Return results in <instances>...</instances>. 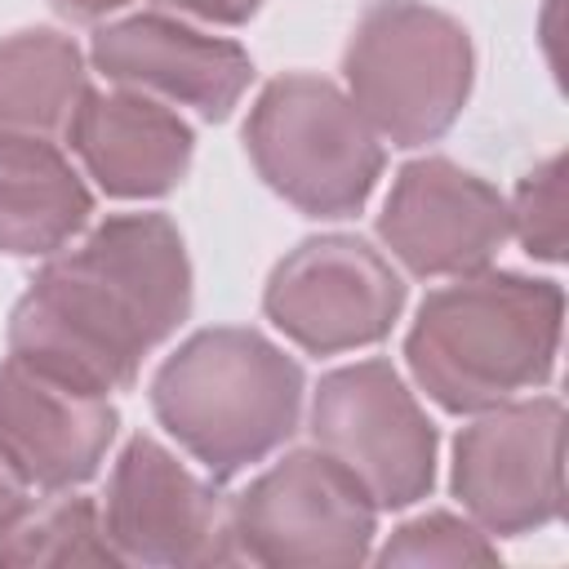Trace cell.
Listing matches in <instances>:
<instances>
[{
	"mask_svg": "<svg viewBox=\"0 0 569 569\" xmlns=\"http://www.w3.org/2000/svg\"><path fill=\"white\" fill-rule=\"evenodd\" d=\"M191 311V267L164 213H124L58 253L9 320V356L44 378L107 396Z\"/></svg>",
	"mask_w": 569,
	"mask_h": 569,
	"instance_id": "1",
	"label": "cell"
},
{
	"mask_svg": "<svg viewBox=\"0 0 569 569\" xmlns=\"http://www.w3.org/2000/svg\"><path fill=\"white\" fill-rule=\"evenodd\" d=\"M560 316L565 298L551 280L467 271L422 302L405 356L436 405L480 413L547 382L560 347Z\"/></svg>",
	"mask_w": 569,
	"mask_h": 569,
	"instance_id": "2",
	"label": "cell"
},
{
	"mask_svg": "<svg viewBox=\"0 0 569 569\" xmlns=\"http://www.w3.org/2000/svg\"><path fill=\"white\" fill-rule=\"evenodd\" d=\"M151 405L164 431L227 480L293 436L302 369L253 329H204L160 365Z\"/></svg>",
	"mask_w": 569,
	"mask_h": 569,
	"instance_id": "3",
	"label": "cell"
},
{
	"mask_svg": "<svg viewBox=\"0 0 569 569\" xmlns=\"http://www.w3.org/2000/svg\"><path fill=\"white\" fill-rule=\"evenodd\" d=\"M342 67L356 111L396 147L436 142L471 93L467 31L418 0H378L356 22Z\"/></svg>",
	"mask_w": 569,
	"mask_h": 569,
	"instance_id": "4",
	"label": "cell"
},
{
	"mask_svg": "<svg viewBox=\"0 0 569 569\" xmlns=\"http://www.w3.org/2000/svg\"><path fill=\"white\" fill-rule=\"evenodd\" d=\"M244 147L262 182L311 218L356 213L378 173L382 147L356 102L320 76H280L249 111Z\"/></svg>",
	"mask_w": 569,
	"mask_h": 569,
	"instance_id": "5",
	"label": "cell"
},
{
	"mask_svg": "<svg viewBox=\"0 0 569 569\" xmlns=\"http://www.w3.org/2000/svg\"><path fill=\"white\" fill-rule=\"evenodd\" d=\"M373 498L329 453L298 449L231 502L236 560L271 569H342L369 556Z\"/></svg>",
	"mask_w": 569,
	"mask_h": 569,
	"instance_id": "6",
	"label": "cell"
},
{
	"mask_svg": "<svg viewBox=\"0 0 569 569\" xmlns=\"http://www.w3.org/2000/svg\"><path fill=\"white\" fill-rule=\"evenodd\" d=\"M311 440L356 476L373 507H409L431 489L436 427L387 360H360L320 378Z\"/></svg>",
	"mask_w": 569,
	"mask_h": 569,
	"instance_id": "7",
	"label": "cell"
},
{
	"mask_svg": "<svg viewBox=\"0 0 569 569\" xmlns=\"http://www.w3.org/2000/svg\"><path fill=\"white\" fill-rule=\"evenodd\" d=\"M565 409L551 396L502 400L453 445V489L485 533H529L565 502Z\"/></svg>",
	"mask_w": 569,
	"mask_h": 569,
	"instance_id": "8",
	"label": "cell"
},
{
	"mask_svg": "<svg viewBox=\"0 0 569 569\" xmlns=\"http://www.w3.org/2000/svg\"><path fill=\"white\" fill-rule=\"evenodd\" d=\"M102 533L120 560L142 565H227L231 502L191 476L160 440L133 436L107 480Z\"/></svg>",
	"mask_w": 569,
	"mask_h": 569,
	"instance_id": "9",
	"label": "cell"
},
{
	"mask_svg": "<svg viewBox=\"0 0 569 569\" xmlns=\"http://www.w3.org/2000/svg\"><path fill=\"white\" fill-rule=\"evenodd\" d=\"M267 316L311 356L378 342L405 307L391 262L356 236L302 240L267 280Z\"/></svg>",
	"mask_w": 569,
	"mask_h": 569,
	"instance_id": "10",
	"label": "cell"
},
{
	"mask_svg": "<svg viewBox=\"0 0 569 569\" xmlns=\"http://www.w3.org/2000/svg\"><path fill=\"white\" fill-rule=\"evenodd\" d=\"M378 231L409 271L467 276L502 249L511 236V213L489 182L440 156H427L400 169Z\"/></svg>",
	"mask_w": 569,
	"mask_h": 569,
	"instance_id": "11",
	"label": "cell"
},
{
	"mask_svg": "<svg viewBox=\"0 0 569 569\" xmlns=\"http://www.w3.org/2000/svg\"><path fill=\"white\" fill-rule=\"evenodd\" d=\"M93 62L111 84L164 107L182 102L204 120H227L253 76V62L236 40L204 36L164 13L102 27L93 36Z\"/></svg>",
	"mask_w": 569,
	"mask_h": 569,
	"instance_id": "12",
	"label": "cell"
},
{
	"mask_svg": "<svg viewBox=\"0 0 569 569\" xmlns=\"http://www.w3.org/2000/svg\"><path fill=\"white\" fill-rule=\"evenodd\" d=\"M116 436L107 396L67 387L22 360L0 365V458L31 489H71L98 471Z\"/></svg>",
	"mask_w": 569,
	"mask_h": 569,
	"instance_id": "13",
	"label": "cell"
},
{
	"mask_svg": "<svg viewBox=\"0 0 569 569\" xmlns=\"http://www.w3.org/2000/svg\"><path fill=\"white\" fill-rule=\"evenodd\" d=\"M67 142L107 196H164L191 164V129L164 102L133 89H84Z\"/></svg>",
	"mask_w": 569,
	"mask_h": 569,
	"instance_id": "14",
	"label": "cell"
},
{
	"mask_svg": "<svg viewBox=\"0 0 569 569\" xmlns=\"http://www.w3.org/2000/svg\"><path fill=\"white\" fill-rule=\"evenodd\" d=\"M93 200L53 138L0 133V249L18 258L58 253Z\"/></svg>",
	"mask_w": 569,
	"mask_h": 569,
	"instance_id": "15",
	"label": "cell"
},
{
	"mask_svg": "<svg viewBox=\"0 0 569 569\" xmlns=\"http://www.w3.org/2000/svg\"><path fill=\"white\" fill-rule=\"evenodd\" d=\"M84 93L80 49L58 31L0 40V133L53 138Z\"/></svg>",
	"mask_w": 569,
	"mask_h": 569,
	"instance_id": "16",
	"label": "cell"
},
{
	"mask_svg": "<svg viewBox=\"0 0 569 569\" xmlns=\"http://www.w3.org/2000/svg\"><path fill=\"white\" fill-rule=\"evenodd\" d=\"M98 507L53 489V498L22 502L0 525V565H116Z\"/></svg>",
	"mask_w": 569,
	"mask_h": 569,
	"instance_id": "17",
	"label": "cell"
},
{
	"mask_svg": "<svg viewBox=\"0 0 569 569\" xmlns=\"http://www.w3.org/2000/svg\"><path fill=\"white\" fill-rule=\"evenodd\" d=\"M382 565H493L498 551L489 547L485 529L453 520L445 511L418 516L378 551Z\"/></svg>",
	"mask_w": 569,
	"mask_h": 569,
	"instance_id": "18",
	"label": "cell"
},
{
	"mask_svg": "<svg viewBox=\"0 0 569 569\" xmlns=\"http://www.w3.org/2000/svg\"><path fill=\"white\" fill-rule=\"evenodd\" d=\"M511 231L533 258L556 262L565 253V156L542 160L511 200Z\"/></svg>",
	"mask_w": 569,
	"mask_h": 569,
	"instance_id": "19",
	"label": "cell"
},
{
	"mask_svg": "<svg viewBox=\"0 0 569 569\" xmlns=\"http://www.w3.org/2000/svg\"><path fill=\"white\" fill-rule=\"evenodd\" d=\"M156 4L160 9H178V13H191V18H204V22L236 27V22H249L262 0H156Z\"/></svg>",
	"mask_w": 569,
	"mask_h": 569,
	"instance_id": "20",
	"label": "cell"
},
{
	"mask_svg": "<svg viewBox=\"0 0 569 569\" xmlns=\"http://www.w3.org/2000/svg\"><path fill=\"white\" fill-rule=\"evenodd\" d=\"M120 4H129V0H53V9L76 18V22H98V18L116 13Z\"/></svg>",
	"mask_w": 569,
	"mask_h": 569,
	"instance_id": "21",
	"label": "cell"
},
{
	"mask_svg": "<svg viewBox=\"0 0 569 569\" xmlns=\"http://www.w3.org/2000/svg\"><path fill=\"white\" fill-rule=\"evenodd\" d=\"M22 502H27V493H22V480H18V476L9 471V462L0 458V525H4V520H9V516L22 507Z\"/></svg>",
	"mask_w": 569,
	"mask_h": 569,
	"instance_id": "22",
	"label": "cell"
}]
</instances>
